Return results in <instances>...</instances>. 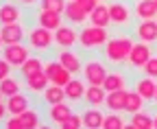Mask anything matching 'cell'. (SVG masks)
<instances>
[{"label":"cell","instance_id":"1","mask_svg":"<svg viewBox=\"0 0 157 129\" xmlns=\"http://www.w3.org/2000/svg\"><path fill=\"white\" fill-rule=\"evenodd\" d=\"M133 40L129 35H111L107 44L103 46V57L107 64H127L129 53L133 48Z\"/></svg>","mask_w":157,"mask_h":129},{"label":"cell","instance_id":"2","mask_svg":"<svg viewBox=\"0 0 157 129\" xmlns=\"http://www.w3.org/2000/svg\"><path fill=\"white\" fill-rule=\"evenodd\" d=\"M109 37L111 35L105 26H96L90 22L87 26H81V31H78V46L83 50H96V48H103Z\"/></svg>","mask_w":157,"mask_h":129},{"label":"cell","instance_id":"3","mask_svg":"<svg viewBox=\"0 0 157 129\" xmlns=\"http://www.w3.org/2000/svg\"><path fill=\"white\" fill-rule=\"evenodd\" d=\"M26 42H29V46H31L35 53L46 55V53L52 48V44H55V31L37 24V26H33V29L26 31Z\"/></svg>","mask_w":157,"mask_h":129},{"label":"cell","instance_id":"4","mask_svg":"<svg viewBox=\"0 0 157 129\" xmlns=\"http://www.w3.org/2000/svg\"><path fill=\"white\" fill-rule=\"evenodd\" d=\"M83 79L87 85H103L105 77H107V61L98 59V57H90L87 61H83Z\"/></svg>","mask_w":157,"mask_h":129},{"label":"cell","instance_id":"5","mask_svg":"<svg viewBox=\"0 0 157 129\" xmlns=\"http://www.w3.org/2000/svg\"><path fill=\"white\" fill-rule=\"evenodd\" d=\"M31 53H33V48L29 46V44H22V42H17V44H7L5 48H2V57L13 66V68H20L29 57H31Z\"/></svg>","mask_w":157,"mask_h":129},{"label":"cell","instance_id":"6","mask_svg":"<svg viewBox=\"0 0 157 129\" xmlns=\"http://www.w3.org/2000/svg\"><path fill=\"white\" fill-rule=\"evenodd\" d=\"M151 57H153L151 44H148V42H135L133 48H131V53H129L127 68H131V70H137V68H140V70H142V66H144Z\"/></svg>","mask_w":157,"mask_h":129},{"label":"cell","instance_id":"7","mask_svg":"<svg viewBox=\"0 0 157 129\" xmlns=\"http://www.w3.org/2000/svg\"><path fill=\"white\" fill-rule=\"evenodd\" d=\"M44 72L48 75L50 83H57V85H66L70 79H72V72L59 61V59H48L44 61Z\"/></svg>","mask_w":157,"mask_h":129},{"label":"cell","instance_id":"8","mask_svg":"<svg viewBox=\"0 0 157 129\" xmlns=\"http://www.w3.org/2000/svg\"><path fill=\"white\" fill-rule=\"evenodd\" d=\"M109 15H111V24L113 26H129L133 11L129 9L127 2H122V0H113L109 5Z\"/></svg>","mask_w":157,"mask_h":129},{"label":"cell","instance_id":"9","mask_svg":"<svg viewBox=\"0 0 157 129\" xmlns=\"http://www.w3.org/2000/svg\"><path fill=\"white\" fill-rule=\"evenodd\" d=\"M55 44L57 48H72L74 44H78V33L74 24H61L55 29Z\"/></svg>","mask_w":157,"mask_h":129},{"label":"cell","instance_id":"10","mask_svg":"<svg viewBox=\"0 0 157 129\" xmlns=\"http://www.w3.org/2000/svg\"><path fill=\"white\" fill-rule=\"evenodd\" d=\"M35 22L39 26H46L50 31L59 29L63 24V13H59V11H50V9H37L35 13Z\"/></svg>","mask_w":157,"mask_h":129},{"label":"cell","instance_id":"11","mask_svg":"<svg viewBox=\"0 0 157 129\" xmlns=\"http://www.w3.org/2000/svg\"><path fill=\"white\" fill-rule=\"evenodd\" d=\"M57 59L61 61L72 75H78V72L83 70V59H81V55H78L76 50H72V48H61L57 53Z\"/></svg>","mask_w":157,"mask_h":129},{"label":"cell","instance_id":"12","mask_svg":"<svg viewBox=\"0 0 157 129\" xmlns=\"http://www.w3.org/2000/svg\"><path fill=\"white\" fill-rule=\"evenodd\" d=\"M133 90H135V92H140V94L144 96V101L148 103V101L155 99V92H157V79H155V77H148V75H144V72H142V77H137V79L133 81Z\"/></svg>","mask_w":157,"mask_h":129},{"label":"cell","instance_id":"13","mask_svg":"<svg viewBox=\"0 0 157 129\" xmlns=\"http://www.w3.org/2000/svg\"><path fill=\"white\" fill-rule=\"evenodd\" d=\"M135 37L140 42H148V44H155L157 42V22L155 20H140L133 29Z\"/></svg>","mask_w":157,"mask_h":129},{"label":"cell","instance_id":"14","mask_svg":"<svg viewBox=\"0 0 157 129\" xmlns=\"http://www.w3.org/2000/svg\"><path fill=\"white\" fill-rule=\"evenodd\" d=\"M63 20L68 24H74V26H81L85 20H90V13L83 11L81 7L76 5V0H68V5L63 9Z\"/></svg>","mask_w":157,"mask_h":129},{"label":"cell","instance_id":"15","mask_svg":"<svg viewBox=\"0 0 157 129\" xmlns=\"http://www.w3.org/2000/svg\"><path fill=\"white\" fill-rule=\"evenodd\" d=\"M70 114H72V107H70V103H66V101L55 103V105H48V112H46V116H48V120H50L52 127H61V123H63Z\"/></svg>","mask_w":157,"mask_h":129},{"label":"cell","instance_id":"16","mask_svg":"<svg viewBox=\"0 0 157 129\" xmlns=\"http://www.w3.org/2000/svg\"><path fill=\"white\" fill-rule=\"evenodd\" d=\"M5 105H7L9 114H22V112H26V109L31 107V96L24 94V92H15V94L7 96Z\"/></svg>","mask_w":157,"mask_h":129},{"label":"cell","instance_id":"17","mask_svg":"<svg viewBox=\"0 0 157 129\" xmlns=\"http://www.w3.org/2000/svg\"><path fill=\"white\" fill-rule=\"evenodd\" d=\"M0 33H2V40H5V46L7 44H17L26 37V31L20 22H13V24H0Z\"/></svg>","mask_w":157,"mask_h":129},{"label":"cell","instance_id":"18","mask_svg":"<svg viewBox=\"0 0 157 129\" xmlns=\"http://www.w3.org/2000/svg\"><path fill=\"white\" fill-rule=\"evenodd\" d=\"M48 85H50V79H48V75L44 70L42 72H35V75H31V77L24 79V88L31 92V94H39V96H42V92Z\"/></svg>","mask_w":157,"mask_h":129},{"label":"cell","instance_id":"19","mask_svg":"<svg viewBox=\"0 0 157 129\" xmlns=\"http://www.w3.org/2000/svg\"><path fill=\"white\" fill-rule=\"evenodd\" d=\"M85 79H70L66 85H63V90H66V99L70 101V103H81L83 101V96H85Z\"/></svg>","mask_w":157,"mask_h":129},{"label":"cell","instance_id":"20","mask_svg":"<svg viewBox=\"0 0 157 129\" xmlns=\"http://www.w3.org/2000/svg\"><path fill=\"white\" fill-rule=\"evenodd\" d=\"M127 96H129V90H127V88H122V90H113V92H107V99H105L107 109H109V112H124Z\"/></svg>","mask_w":157,"mask_h":129},{"label":"cell","instance_id":"21","mask_svg":"<svg viewBox=\"0 0 157 129\" xmlns=\"http://www.w3.org/2000/svg\"><path fill=\"white\" fill-rule=\"evenodd\" d=\"M81 116H83V127H87V129H103L105 114H103L98 107L87 105V107L83 109V112H81Z\"/></svg>","mask_w":157,"mask_h":129},{"label":"cell","instance_id":"22","mask_svg":"<svg viewBox=\"0 0 157 129\" xmlns=\"http://www.w3.org/2000/svg\"><path fill=\"white\" fill-rule=\"evenodd\" d=\"M133 15L137 20H155L157 18V5L155 0H137L133 5Z\"/></svg>","mask_w":157,"mask_h":129},{"label":"cell","instance_id":"23","mask_svg":"<svg viewBox=\"0 0 157 129\" xmlns=\"http://www.w3.org/2000/svg\"><path fill=\"white\" fill-rule=\"evenodd\" d=\"M22 20V9L15 2H2L0 5V24H13Z\"/></svg>","mask_w":157,"mask_h":129},{"label":"cell","instance_id":"24","mask_svg":"<svg viewBox=\"0 0 157 129\" xmlns=\"http://www.w3.org/2000/svg\"><path fill=\"white\" fill-rule=\"evenodd\" d=\"M105 99H107V90L103 85H87L85 88V96H83L85 105L101 107V105H105Z\"/></svg>","mask_w":157,"mask_h":129},{"label":"cell","instance_id":"25","mask_svg":"<svg viewBox=\"0 0 157 129\" xmlns=\"http://www.w3.org/2000/svg\"><path fill=\"white\" fill-rule=\"evenodd\" d=\"M129 85V79H127V75L122 70H111V72H107V77H105V81H103V88L107 90V92H113V90H122V88H127Z\"/></svg>","mask_w":157,"mask_h":129},{"label":"cell","instance_id":"26","mask_svg":"<svg viewBox=\"0 0 157 129\" xmlns=\"http://www.w3.org/2000/svg\"><path fill=\"white\" fill-rule=\"evenodd\" d=\"M127 125L131 129H151V127H155V114H148V112H144V109H140V112L131 114Z\"/></svg>","mask_w":157,"mask_h":129},{"label":"cell","instance_id":"27","mask_svg":"<svg viewBox=\"0 0 157 129\" xmlns=\"http://www.w3.org/2000/svg\"><path fill=\"white\" fill-rule=\"evenodd\" d=\"M90 22H92V24H96V26H105V29H109V24H111L109 5L98 2V5L94 7V11L90 13Z\"/></svg>","mask_w":157,"mask_h":129},{"label":"cell","instance_id":"28","mask_svg":"<svg viewBox=\"0 0 157 129\" xmlns=\"http://www.w3.org/2000/svg\"><path fill=\"white\" fill-rule=\"evenodd\" d=\"M42 99H44L46 105H55V103L68 101V99H66V90H63V85H57V83H50V85L42 92Z\"/></svg>","mask_w":157,"mask_h":129},{"label":"cell","instance_id":"29","mask_svg":"<svg viewBox=\"0 0 157 129\" xmlns=\"http://www.w3.org/2000/svg\"><path fill=\"white\" fill-rule=\"evenodd\" d=\"M17 70H20V77L26 79V77L35 75V72H42L44 70V61H42V57H37V55H31V57L20 66Z\"/></svg>","mask_w":157,"mask_h":129},{"label":"cell","instance_id":"30","mask_svg":"<svg viewBox=\"0 0 157 129\" xmlns=\"http://www.w3.org/2000/svg\"><path fill=\"white\" fill-rule=\"evenodd\" d=\"M144 96L140 94V92H135V90H129V96H127V105H124V112L127 114H135V112H140V109H144Z\"/></svg>","mask_w":157,"mask_h":129},{"label":"cell","instance_id":"31","mask_svg":"<svg viewBox=\"0 0 157 129\" xmlns=\"http://www.w3.org/2000/svg\"><path fill=\"white\" fill-rule=\"evenodd\" d=\"M0 90H2L5 96H11V94H15V92H22V81H20L17 77H13V75H9V77H5L2 81H0Z\"/></svg>","mask_w":157,"mask_h":129},{"label":"cell","instance_id":"32","mask_svg":"<svg viewBox=\"0 0 157 129\" xmlns=\"http://www.w3.org/2000/svg\"><path fill=\"white\" fill-rule=\"evenodd\" d=\"M20 118H22L24 129H35V127L42 125V116H39V112H37V109H31V107L26 109V112L20 114Z\"/></svg>","mask_w":157,"mask_h":129},{"label":"cell","instance_id":"33","mask_svg":"<svg viewBox=\"0 0 157 129\" xmlns=\"http://www.w3.org/2000/svg\"><path fill=\"white\" fill-rule=\"evenodd\" d=\"M127 127V120L120 116V112H109L103 120V129H122Z\"/></svg>","mask_w":157,"mask_h":129},{"label":"cell","instance_id":"34","mask_svg":"<svg viewBox=\"0 0 157 129\" xmlns=\"http://www.w3.org/2000/svg\"><path fill=\"white\" fill-rule=\"evenodd\" d=\"M68 5V0H39V9H50V11H59L63 13Z\"/></svg>","mask_w":157,"mask_h":129},{"label":"cell","instance_id":"35","mask_svg":"<svg viewBox=\"0 0 157 129\" xmlns=\"http://www.w3.org/2000/svg\"><path fill=\"white\" fill-rule=\"evenodd\" d=\"M78 127H83V116L81 114H74V112L61 123V129H78Z\"/></svg>","mask_w":157,"mask_h":129},{"label":"cell","instance_id":"36","mask_svg":"<svg viewBox=\"0 0 157 129\" xmlns=\"http://www.w3.org/2000/svg\"><path fill=\"white\" fill-rule=\"evenodd\" d=\"M142 72H144V75H148V77H155V79H157V57H155V55L142 66Z\"/></svg>","mask_w":157,"mask_h":129},{"label":"cell","instance_id":"37","mask_svg":"<svg viewBox=\"0 0 157 129\" xmlns=\"http://www.w3.org/2000/svg\"><path fill=\"white\" fill-rule=\"evenodd\" d=\"M11 70H13V66H11L5 57H0V81H2L5 77H9V75H11Z\"/></svg>","mask_w":157,"mask_h":129},{"label":"cell","instance_id":"38","mask_svg":"<svg viewBox=\"0 0 157 129\" xmlns=\"http://www.w3.org/2000/svg\"><path fill=\"white\" fill-rule=\"evenodd\" d=\"M76 5L81 7L83 11H87V13H92L94 11V7L98 5V0H76Z\"/></svg>","mask_w":157,"mask_h":129},{"label":"cell","instance_id":"39","mask_svg":"<svg viewBox=\"0 0 157 129\" xmlns=\"http://www.w3.org/2000/svg\"><path fill=\"white\" fill-rule=\"evenodd\" d=\"M7 116H9V112H7V105H5V101H0V125H5Z\"/></svg>","mask_w":157,"mask_h":129},{"label":"cell","instance_id":"40","mask_svg":"<svg viewBox=\"0 0 157 129\" xmlns=\"http://www.w3.org/2000/svg\"><path fill=\"white\" fill-rule=\"evenodd\" d=\"M17 2L24 7H33V5H39V0H17Z\"/></svg>","mask_w":157,"mask_h":129},{"label":"cell","instance_id":"41","mask_svg":"<svg viewBox=\"0 0 157 129\" xmlns=\"http://www.w3.org/2000/svg\"><path fill=\"white\" fill-rule=\"evenodd\" d=\"M5 48V40H2V33H0V50Z\"/></svg>","mask_w":157,"mask_h":129},{"label":"cell","instance_id":"42","mask_svg":"<svg viewBox=\"0 0 157 129\" xmlns=\"http://www.w3.org/2000/svg\"><path fill=\"white\" fill-rule=\"evenodd\" d=\"M153 103H155V105H157V92H155V99H153Z\"/></svg>","mask_w":157,"mask_h":129},{"label":"cell","instance_id":"43","mask_svg":"<svg viewBox=\"0 0 157 129\" xmlns=\"http://www.w3.org/2000/svg\"><path fill=\"white\" fill-rule=\"evenodd\" d=\"M2 99H5V94H2V90H0V101H2Z\"/></svg>","mask_w":157,"mask_h":129},{"label":"cell","instance_id":"44","mask_svg":"<svg viewBox=\"0 0 157 129\" xmlns=\"http://www.w3.org/2000/svg\"><path fill=\"white\" fill-rule=\"evenodd\" d=\"M155 127H157V114H155Z\"/></svg>","mask_w":157,"mask_h":129},{"label":"cell","instance_id":"45","mask_svg":"<svg viewBox=\"0 0 157 129\" xmlns=\"http://www.w3.org/2000/svg\"><path fill=\"white\" fill-rule=\"evenodd\" d=\"M98 2H103V0H98Z\"/></svg>","mask_w":157,"mask_h":129},{"label":"cell","instance_id":"46","mask_svg":"<svg viewBox=\"0 0 157 129\" xmlns=\"http://www.w3.org/2000/svg\"><path fill=\"white\" fill-rule=\"evenodd\" d=\"M155 5H157V0H155Z\"/></svg>","mask_w":157,"mask_h":129},{"label":"cell","instance_id":"47","mask_svg":"<svg viewBox=\"0 0 157 129\" xmlns=\"http://www.w3.org/2000/svg\"><path fill=\"white\" fill-rule=\"evenodd\" d=\"M155 22H157V18H155Z\"/></svg>","mask_w":157,"mask_h":129}]
</instances>
